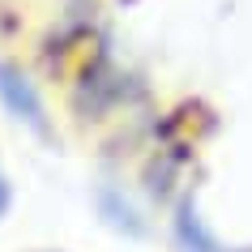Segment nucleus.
Returning a JSON list of instances; mask_svg holds the SVG:
<instances>
[{
  "instance_id": "obj_1",
  "label": "nucleus",
  "mask_w": 252,
  "mask_h": 252,
  "mask_svg": "<svg viewBox=\"0 0 252 252\" xmlns=\"http://www.w3.org/2000/svg\"><path fill=\"white\" fill-rule=\"evenodd\" d=\"M0 107L13 120H22L26 128L52 137V124H47V111H43V98H39V90H34V81H30L17 64H9V60H0Z\"/></svg>"
},
{
  "instance_id": "obj_2",
  "label": "nucleus",
  "mask_w": 252,
  "mask_h": 252,
  "mask_svg": "<svg viewBox=\"0 0 252 252\" xmlns=\"http://www.w3.org/2000/svg\"><path fill=\"white\" fill-rule=\"evenodd\" d=\"M175 244H180V252H248V248H226L222 239L201 222L192 197H188L184 205H180V214H175Z\"/></svg>"
},
{
  "instance_id": "obj_3",
  "label": "nucleus",
  "mask_w": 252,
  "mask_h": 252,
  "mask_svg": "<svg viewBox=\"0 0 252 252\" xmlns=\"http://www.w3.org/2000/svg\"><path fill=\"white\" fill-rule=\"evenodd\" d=\"M9 205H13V184H9V175H4V167H0V218L9 214Z\"/></svg>"
}]
</instances>
